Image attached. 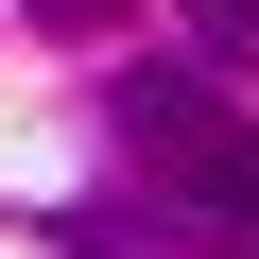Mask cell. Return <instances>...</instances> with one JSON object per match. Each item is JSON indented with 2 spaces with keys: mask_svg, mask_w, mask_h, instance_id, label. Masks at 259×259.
<instances>
[{
  "mask_svg": "<svg viewBox=\"0 0 259 259\" xmlns=\"http://www.w3.org/2000/svg\"><path fill=\"white\" fill-rule=\"evenodd\" d=\"M121 156H139L225 259H259V121L242 104H207L190 69H121Z\"/></svg>",
  "mask_w": 259,
  "mask_h": 259,
  "instance_id": "6da1fadb",
  "label": "cell"
},
{
  "mask_svg": "<svg viewBox=\"0 0 259 259\" xmlns=\"http://www.w3.org/2000/svg\"><path fill=\"white\" fill-rule=\"evenodd\" d=\"M173 18H190V35L225 52V69H259V0H173Z\"/></svg>",
  "mask_w": 259,
  "mask_h": 259,
  "instance_id": "7a4b0ae2",
  "label": "cell"
},
{
  "mask_svg": "<svg viewBox=\"0 0 259 259\" xmlns=\"http://www.w3.org/2000/svg\"><path fill=\"white\" fill-rule=\"evenodd\" d=\"M52 242H69V259H156V242H139V225H121V207H69Z\"/></svg>",
  "mask_w": 259,
  "mask_h": 259,
  "instance_id": "3957f363",
  "label": "cell"
},
{
  "mask_svg": "<svg viewBox=\"0 0 259 259\" xmlns=\"http://www.w3.org/2000/svg\"><path fill=\"white\" fill-rule=\"evenodd\" d=\"M35 18H52V35H87V18H121V0H35Z\"/></svg>",
  "mask_w": 259,
  "mask_h": 259,
  "instance_id": "277c9868",
  "label": "cell"
}]
</instances>
